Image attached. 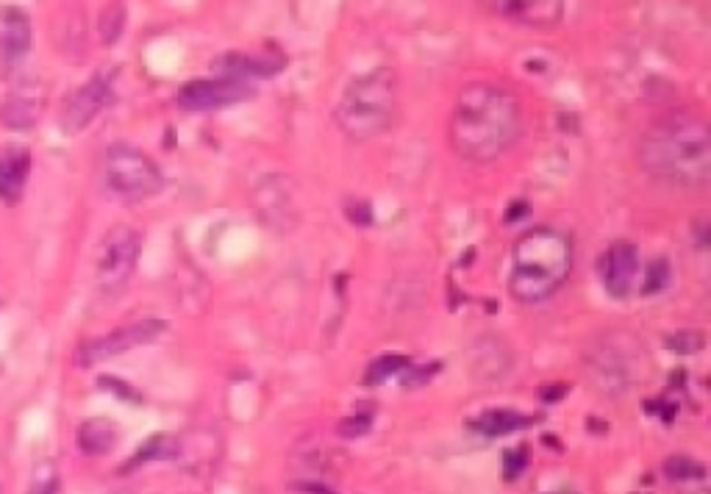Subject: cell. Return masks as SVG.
<instances>
[{
	"label": "cell",
	"instance_id": "cell-17",
	"mask_svg": "<svg viewBox=\"0 0 711 494\" xmlns=\"http://www.w3.org/2000/svg\"><path fill=\"white\" fill-rule=\"evenodd\" d=\"M120 428L106 416H92V420L81 422L79 428V447L86 455H106L117 447Z\"/></svg>",
	"mask_w": 711,
	"mask_h": 494
},
{
	"label": "cell",
	"instance_id": "cell-18",
	"mask_svg": "<svg viewBox=\"0 0 711 494\" xmlns=\"http://www.w3.org/2000/svg\"><path fill=\"white\" fill-rule=\"evenodd\" d=\"M530 416H523L519 411H512V409H495V411H486V414H481L478 420H473L470 425L475 428V431L481 433V436H506V433H514V431H523V428L530 425Z\"/></svg>",
	"mask_w": 711,
	"mask_h": 494
},
{
	"label": "cell",
	"instance_id": "cell-11",
	"mask_svg": "<svg viewBox=\"0 0 711 494\" xmlns=\"http://www.w3.org/2000/svg\"><path fill=\"white\" fill-rule=\"evenodd\" d=\"M600 281L609 298L626 300L639 276V250L631 241H615L598 261Z\"/></svg>",
	"mask_w": 711,
	"mask_h": 494
},
{
	"label": "cell",
	"instance_id": "cell-21",
	"mask_svg": "<svg viewBox=\"0 0 711 494\" xmlns=\"http://www.w3.org/2000/svg\"><path fill=\"white\" fill-rule=\"evenodd\" d=\"M664 475L676 483H689V481H700V477L705 475V470H703V464H698L694 459L678 453V455H670V459L664 461Z\"/></svg>",
	"mask_w": 711,
	"mask_h": 494
},
{
	"label": "cell",
	"instance_id": "cell-13",
	"mask_svg": "<svg viewBox=\"0 0 711 494\" xmlns=\"http://www.w3.org/2000/svg\"><path fill=\"white\" fill-rule=\"evenodd\" d=\"M42 109H45V86L40 81H18L0 106V120L7 128L25 131L37 125Z\"/></svg>",
	"mask_w": 711,
	"mask_h": 494
},
{
	"label": "cell",
	"instance_id": "cell-27",
	"mask_svg": "<svg viewBox=\"0 0 711 494\" xmlns=\"http://www.w3.org/2000/svg\"><path fill=\"white\" fill-rule=\"evenodd\" d=\"M550 494H576V492H567V488H561V492H550Z\"/></svg>",
	"mask_w": 711,
	"mask_h": 494
},
{
	"label": "cell",
	"instance_id": "cell-23",
	"mask_svg": "<svg viewBox=\"0 0 711 494\" xmlns=\"http://www.w3.org/2000/svg\"><path fill=\"white\" fill-rule=\"evenodd\" d=\"M29 494H59V472L53 464H40L34 470Z\"/></svg>",
	"mask_w": 711,
	"mask_h": 494
},
{
	"label": "cell",
	"instance_id": "cell-15",
	"mask_svg": "<svg viewBox=\"0 0 711 494\" xmlns=\"http://www.w3.org/2000/svg\"><path fill=\"white\" fill-rule=\"evenodd\" d=\"M31 175V153L20 145H9L0 151V197L7 203H18L23 197Z\"/></svg>",
	"mask_w": 711,
	"mask_h": 494
},
{
	"label": "cell",
	"instance_id": "cell-2",
	"mask_svg": "<svg viewBox=\"0 0 711 494\" xmlns=\"http://www.w3.org/2000/svg\"><path fill=\"white\" fill-rule=\"evenodd\" d=\"M639 162L661 184L703 189L711 175L709 128L694 114H667L642 136Z\"/></svg>",
	"mask_w": 711,
	"mask_h": 494
},
{
	"label": "cell",
	"instance_id": "cell-19",
	"mask_svg": "<svg viewBox=\"0 0 711 494\" xmlns=\"http://www.w3.org/2000/svg\"><path fill=\"white\" fill-rule=\"evenodd\" d=\"M178 453H182V442L178 439L169 436V433H156V436H151L136 450V455L125 464V470H134V466L147 464V461H169Z\"/></svg>",
	"mask_w": 711,
	"mask_h": 494
},
{
	"label": "cell",
	"instance_id": "cell-16",
	"mask_svg": "<svg viewBox=\"0 0 711 494\" xmlns=\"http://www.w3.org/2000/svg\"><path fill=\"white\" fill-rule=\"evenodd\" d=\"M284 59L272 56H254V53H226L215 62L217 75H234V79L254 81L256 79H270V75L281 73Z\"/></svg>",
	"mask_w": 711,
	"mask_h": 494
},
{
	"label": "cell",
	"instance_id": "cell-8",
	"mask_svg": "<svg viewBox=\"0 0 711 494\" xmlns=\"http://www.w3.org/2000/svg\"><path fill=\"white\" fill-rule=\"evenodd\" d=\"M256 95L254 81L234 79V75H212V79L189 81L178 92V106L187 112H217V109L237 106Z\"/></svg>",
	"mask_w": 711,
	"mask_h": 494
},
{
	"label": "cell",
	"instance_id": "cell-22",
	"mask_svg": "<svg viewBox=\"0 0 711 494\" xmlns=\"http://www.w3.org/2000/svg\"><path fill=\"white\" fill-rule=\"evenodd\" d=\"M670 284V261L667 259H656L653 265L648 267L645 272V284H642V295H656Z\"/></svg>",
	"mask_w": 711,
	"mask_h": 494
},
{
	"label": "cell",
	"instance_id": "cell-9",
	"mask_svg": "<svg viewBox=\"0 0 711 494\" xmlns=\"http://www.w3.org/2000/svg\"><path fill=\"white\" fill-rule=\"evenodd\" d=\"M637 353L622 342H600L589 356V375L595 387L609 394H626L637 378Z\"/></svg>",
	"mask_w": 711,
	"mask_h": 494
},
{
	"label": "cell",
	"instance_id": "cell-24",
	"mask_svg": "<svg viewBox=\"0 0 711 494\" xmlns=\"http://www.w3.org/2000/svg\"><path fill=\"white\" fill-rule=\"evenodd\" d=\"M123 25H125V9L123 7H109L106 12H103V20H101L103 42H106V45L117 42V37L123 34Z\"/></svg>",
	"mask_w": 711,
	"mask_h": 494
},
{
	"label": "cell",
	"instance_id": "cell-25",
	"mask_svg": "<svg viewBox=\"0 0 711 494\" xmlns=\"http://www.w3.org/2000/svg\"><path fill=\"white\" fill-rule=\"evenodd\" d=\"M370 428H373V414H362V411H356L348 420L339 422V433H342L344 439L364 436V433H370Z\"/></svg>",
	"mask_w": 711,
	"mask_h": 494
},
{
	"label": "cell",
	"instance_id": "cell-1",
	"mask_svg": "<svg viewBox=\"0 0 711 494\" xmlns=\"http://www.w3.org/2000/svg\"><path fill=\"white\" fill-rule=\"evenodd\" d=\"M451 145L470 164H492L517 145L523 109L512 92L495 84H467L451 117Z\"/></svg>",
	"mask_w": 711,
	"mask_h": 494
},
{
	"label": "cell",
	"instance_id": "cell-20",
	"mask_svg": "<svg viewBox=\"0 0 711 494\" xmlns=\"http://www.w3.org/2000/svg\"><path fill=\"white\" fill-rule=\"evenodd\" d=\"M406 370H409V359H406V356L387 353V356H381V359H375L373 364H370L368 378H364V383H370V387H375V383H384L387 378L401 375V372H406Z\"/></svg>",
	"mask_w": 711,
	"mask_h": 494
},
{
	"label": "cell",
	"instance_id": "cell-10",
	"mask_svg": "<svg viewBox=\"0 0 711 494\" xmlns=\"http://www.w3.org/2000/svg\"><path fill=\"white\" fill-rule=\"evenodd\" d=\"M112 97H114V90H112V79H109V73L92 75V79L86 81L73 97H70L68 106H64L62 112L64 134H79V131H84L86 125H90L92 120H95L97 114L112 103Z\"/></svg>",
	"mask_w": 711,
	"mask_h": 494
},
{
	"label": "cell",
	"instance_id": "cell-6",
	"mask_svg": "<svg viewBox=\"0 0 711 494\" xmlns=\"http://www.w3.org/2000/svg\"><path fill=\"white\" fill-rule=\"evenodd\" d=\"M142 254V236L131 225H114L97 247V284L103 292H120L131 281Z\"/></svg>",
	"mask_w": 711,
	"mask_h": 494
},
{
	"label": "cell",
	"instance_id": "cell-5",
	"mask_svg": "<svg viewBox=\"0 0 711 494\" xmlns=\"http://www.w3.org/2000/svg\"><path fill=\"white\" fill-rule=\"evenodd\" d=\"M103 184L120 200L140 203L162 192L164 175L145 151L128 142H117L103 158Z\"/></svg>",
	"mask_w": 711,
	"mask_h": 494
},
{
	"label": "cell",
	"instance_id": "cell-14",
	"mask_svg": "<svg viewBox=\"0 0 711 494\" xmlns=\"http://www.w3.org/2000/svg\"><path fill=\"white\" fill-rule=\"evenodd\" d=\"M490 9H495L503 18L514 20V23H523L528 29L539 31L559 25L561 14H565V7H561L559 0H512V3H492Z\"/></svg>",
	"mask_w": 711,
	"mask_h": 494
},
{
	"label": "cell",
	"instance_id": "cell-4",
	"mask_svg": "<svg viewBox=\"0 0 711 494\" xmlns=\"http://www.w3.org/2000/svg\"><path fill=\"white\" fill-rule=\"evenodd\" d=\"M398 114V75L390 68H375L356 75L344 86L333 120L350 142H370L390 131Z\"/></svg>",
	"mask_w": 711,
	"mask_h": 494
},
{
	"label": "cell",
	"instance_id": "cell-12",
	"mask_svg": "<svg viewBox=\"0 0 711 494\" xmlns=\"http://www.w3.org/2000/svg\"><path fill=\"white\" fill-rule=\"evenodd\" d=\"M31 51V23L20 9H3L0 18V75L9 79Z\"/></svg>",
	"mask_w": 711,
	"mask_h": 494
},
{
	"label": "cell",
	"instance_id": "cell-7",
	"mask_svg": "<svg viewBox=\"0 0 711 494\" xmlns=\"http://www.w3.org/2000/svg\"><path fill=\"white\" fill-rule=\"evenodd\" d=\"M167 331V322L164 320H140L131 322V326L117 328V331L106 333V337L90 339L79 348L75 353V364L79 367H95L103 364V361L114 359V356H123L134 348H145V344L156 342L162 333Z\"/></svg>",
	"mask_w": 711,
	"mask_h": 494
},
{
	"label": "cell",
	"instance_id": "cell-3",
	"mask_svg": "<svg viewBox=\"0 0 711 494\" xmlns=\"http://www.w3.org/2000/svg\"><path fill=\"white\" fill-rule=\"evenodd\" d=\"M573 241L556 228H530L517 239L508 267V292L519 303H545L567 284Z\"/></svg>",
	"mask_w": 711,
	"mask_h": 494
},
{
	"label": "cell",
	"instance_id": "cell-26",
	"mask_svg": "<svg viewBox=\"0 0 711 494\" xmlns=\"http://www.w3.org/2000/svg\"><path fill=\"white\" fill-rule=\"evenodd\" d=\"M528 466V455H525V447H517V450H508L506 459H503V472H506L508 481H517L519 472Z\"/></svg>",
	"mask_w": 711,
	"mask_h": 494
}]
</instances>
